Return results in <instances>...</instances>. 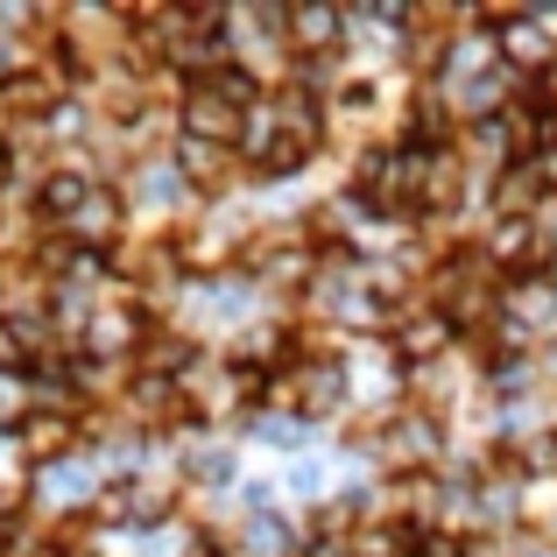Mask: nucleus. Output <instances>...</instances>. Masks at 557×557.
I'll return each instance as SVG.
<instances>
[{"instance_id":"1","label":"nucleus","mask_w":557,"mask_h":557,"mask_svg":"<svg viewBox=\"0 0 557 557\" xmlns=\"http://www.w3.org/2000/svg\"><path fill=\"white\" fill-rule=\"evenodd\" d=\"M494 42V64L522 85L557 78V14H473Z\"/></svg>"},{"instance_id":"2","label":"nucleus","mask_w":557,"mask_h":557,"mask_svg":"<svg viewBox=\"0 0 557 557\" xmlns=\"http://www.w3.org/2000/svg\"><path fill=\"white\" fill-rule=\"evenodd\" d=\"M381 354H388L409 381H423V374L437 368V360L459 354V325H451V318H437L431 304H409V311L395 318L388 332H381Z\"/></svg>"},{"instance_id":"3","label":"nucleus","mask_w":557,"mask_h":557,"mask_svg":"<svg viewBox=\"0 0 557 557\" xmlns=\"http://www.w3.org/2000/svg\"><path fill=\"white\" fill-rule=\"evenodd\" d=\"M78 437H85V417H78V409H57V403H28L22 423H14V445H22L36 466L78 451Z\"/></svg>"},{"instance_id":"4","label":"nucleus","mask_w":557,"mask_h":557,"mask_svg":"<svg viewBox=\"0 0 557 557\" xmlns=\"http://www.w3.org/2000/svg\"><path fill=\"white\" fill-rule=\"evenodd\" d=\"M177 170H184V190L205 205H219L233 184H240V156L233 149H205V141H177Z\"/></svg>"},{"instance_id":"5","label":"nucleus","mask_w":557,"mask_h":557,"mask_svg":"<svg viewBox=\"0 0 557 557\" xmlns=\"http://www.w3.org/2000/svg\"><path fill=\"white\" fill-rule=\"evenodd\" d=\"M403 557H423V550H403Z\"/></svg>"}]
</instances>
